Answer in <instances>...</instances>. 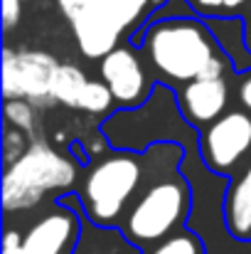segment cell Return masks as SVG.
<instances>
[{
	"mask_svg": "<svg viewBox=\"0 0 251 254\" xmlns=\"http://www.w3.org/2000/svg\"><path fill=\"white\" fill-rule=\"evenodd\" d=\"M69 22H72V32L79 45V52L89 60H103L108 52L118 47V37L123 35L121 25L108 12L103 0H91Z\"/></svg>",
	"mask_w": 251,
	"mask_h": 254,
	"instance_id": "obj_7",
	"label": "cell"
},
{
	"mask_svg": "<svg viewBox=\"0 0 251 254\" xmlns=\"http://www.w3.org/2000/svg\"><path fill=\"white\" fill-rule=\"evenodd\" d=\"M74 254H141L126 235H118L116 230H101L94 225H86L82 240Z\"/></svg>",
	"mask_w": 251,
	"mask_h": 254,
	"instance_id": "obj_12",
	"label": "cell"
},
{
	"mask_svg": "<svg viewBox=\"0 0 251 254\" xmlns=\"http://www.w3.org/2000/svg\"><path fill=\"white\" fill-rule=\"evenodd\" d=\"M59 62L42 50L2 52V96L5 99H27L35 106L52 104V84Z\"/></svg>",
	"mask_w": 251,
	"mask_h": 254,
	"instance_id": "obj_5",
	"label": "cell"
},
{
	"mask_svg": "<svg viewBox=\"0 0 251 254\" xmlns=\"http://www.w3.org/2000/svg\"><path fill=\"white\" fill-rule=\"evenodd\" d=\"M202 10H217V7H224V0H195Z\"/></svg>",
	"mask_w": 251,
	"mask_h": 254,
	"instance_id": "obj_23",
	"label": "cell"
},
{
	"mask_svg": "<svg viewBox=\"0 0 251 254\" xmlns=\"http://www.w3.org/2000/svg\"><path fill=\"white\" fill-rule=\"evenodd\" d=\"M249 40H251V15H249Z\"/></svg>",
	"mask_w": 251,
	"mask_h": 254,
	"instance_id": "obj_26",
	"label": "cell"
},
{
	"mask_svg": "<svg viewBox=\"0 0 251 254\" xmlns=\"http://www.w3.org/2000/svg\"><path fill=\"white\" fill-rule=\"evenodd\" d=\"M153 0H103V5L108 7V12L116 17V22L121 25V30H131L136 22L143 20V15L148 12Z\"/></svg>",
	"mask_w": 251,
	"mask_h": 254,
	"instance_id": "obj_14",
	"label": "cell"
},
{
	"mask_svg": "<svg viewBox=\"0 0 251 254\" xmlns=\"http://www.w3.org/2000/svg\"><path fill=\"white\" fill-rule=\"evenodd\" d=\"M5 121L7 126L25 131L27 136L35 133V104H30L27 99H5Z\"/></svg>",
	"mask_w": 251,
	"mask_h": 254,
	"instance_id": "obj_17",
	"label": "cell"
},
{
	"mask_svg": "<svg viewBox=\"0 0 251 254\" xmlns=\"http://www.w3.org/2000/svg\"><path fill=\"white\" fill-rule=\"evenodd\" d=\"M247 0H224V7L227 10H237V7H242Z\"/></svg>",
	"mask_w": 251,
	"mask_h": 254,
	"instance_id": "obj_25",
	"label": "cell"
},
{
	"mask_svg": "<svg viewBox=\"0 0 251 254\" xmlns=\"http://www.w3.org/2000/svg\"><path fill=\"white\" fill-rule=\"evenodd\" d=\"M143 180V161L128 151L101 158L86 173L84 180V210L96 225H113L123 212L133 192Z\"/></svg>",
	"mask_w": 251,
	"mask_h": 254,
	"instance_id": "obj_3",
	"label": "cell"
},
{
	"mask_svg": "<svg viewBox=\"0 0 251 254\" xmlns=\"http://www.w3.org/2000/svg\"><path fill=\"white\" fill-rule=\"evenodd\" d=\"M77 235H79V217L72 210L59 207L40 217L27 230V235L22 237V247L27 254H64Z\"/></svg>",
	"mask_w": 251,
	"mask_h": 254,
	"instance_id": "obj_9",
	"label": "cell"
},
{
	"mask_svg": "<svg viewBox=\"0 0 251 254\" xmlns=\"http://www.w3.org/2000/svg\"><path fill=\"white\" fill-rule=\"evenodd\" d=\"M101 151H103V141L96 136V138H91V143H89V153L91 156H101Z\"/></svg>",
	"mask_w": 251,
	"mask_h": 254,
	"instance_id": "obj_24",
	"label": "cell"
},
{
	"mask_svg": "<svg viewBox=\"0 0 251 254\" xmlns=\"http://www.w3.org/2000/svg\"><path fill=\"white\" fill-rule=\"evenodd\" d=\"M148 254H207L195 232H172L163 242H158Z\"/></svg>",
	"mask_w": 251,
	"mask_h": 254,
	"instance_id": "obj_16",
	"label": "cell"
},
{
	"mask_svg": "<svg viewBox=\"0 0 251 254\" xmlns=\"http://www.w3.org/2000/svg\"><path fill=\"white\" fill-rule=\"evenodd\" d=\"M229 101V86L224 77L219 79H192L185 82L180 91V111L190 124H212L217 121Z\"/></svg>",
	"mask_w": 251,
	"mask_h": 254,
	"instance_id": "obj_10",
	"label": "cell"
},
{
	"mask_svg": "<svg viewBox=\"0 0 251 254\" xmlns=\"http://www.w3.org/2000/svg\"><path fill=\"white\" fill-rule=\"evenodd\" d=\"M101 79L108 84L121 106H138L148 101L146 69L128 47H116L101 60Z\"/></svg>",
	"mask_w": 251,
	"mask_h": 254,
	"instance_id": "obj_8",
	"label": "cell"
},
{
	"mask_svg": "<svg viewBox=\"0 0 251 254\" xmlns=\"http://www.w3.org/2000/svg\"><path fill=\"white\" fill-rule=\"evenodd\" d=\"M190 195L185 180L163 178L153 183L128 207L123 217V235L133 245H153L170 237L190 212Z\"/></svg>",
	"mask_w": 251,
	"mask_h": 254,
	"instance_id": "obj_4",
	"label": "cell"
},
{
	"mask_svg": "<svg viewBox=\"0 0 251 254\" xmlns=\"http://www.w3.org/2000/svg\"><path fill=\"white\" fill-rule=\"evenodd\" d=\"M151 64L172 82L202 79L209 62L219 55L209 30L190 17L155 22L146 35Z\"/></svg>",
	"mask_w": 251,
	"mask_h": 254,
	"instance_id": "obj_1",
	"label": "cell"
},
{
	"mask_svg": "<svg viewBox=\"0 0 251 254\" xmlns=\"http://www.w3.org/2000/svg\"><path fill=\"white\" fill-rule=\"evenodd\" d=\"M116 99H113V91L108 89V84L101 79H89V84L84 89V96H82V104H79V109L86 111V114H106L108 109H111V104H113Z\"/></svg>",
	"mask_w": 251,
	"mask_h": 254,
	"instance_id": "obj_15",
	"label": "cell"
},
{
	"mask_svg": "<svg viewBox=\"0 0 251 254\" xmlns=\"http://www.w3.org/2000/svg\"><path fill=\"white\" fill-rule=\"evenodd\" d=\"M89 2H91V0H57L59 10H62V12H64L69 20H72L74 15H79V12H82Z\"/></svg>",
	"mask_w": 251,
	"mask_h": 254,
	"instance_id": "obj_21",
	"label": "cell"
},
{
	"mask_svg": "<svg viewBox=\"0 0 251 254\" xmlns=\"http://www.w3.org/2000/svg\"><path fill=\"white\" fill-rule=\"evenodd\" d=\"M77 175L79 168L72 158L54 151L45 141H35L15 163L5 168L2 207L5 212L30 210L50 190H69L77 183Z\"/></svg>",
	"mask_w": 251,
	"mask_h": 254,
	"instance_id": "obj_2",
	"label": "cell"
},
{
	"mask_svg": "<svg viewBox=\"0 0 251 254\" xmlns=\"http://www.w3.org/2000/svg\"><path fill=\"white\" fill-rule=\"evenodd\" d=\"M251 151V116L244 111L222 114L202 136L200 153L214 173L232 170Z\"/></svg>",
	"mask_w": 251,
	"mask_h": 254,
	"instance_id": "obj_6",
	"label": "cell"
},
{
	"mask_svg": "<svg viewBox=\"0 0 251 254\" xmlns=\"http://www.w3.org/2000/svg\"><path fill=\"white\" fill-rule=\"evenodd\" d=\"M86 84H89V79H86L82 67L59 64V69L54 74V84H52V99L69 106V109H79Z\"/></svg>",
	"mask_w": 251,
	"mask_h": 254,
	"instance_id": "obj_13",
	"label": "cell"
},
{
	"mask_svg": "<svg viewBox=\"0 0 251 254\" xmlns=\"http://www.w3.org/2000/svg\"><path fill=\"white\" fill-rule=\"evenodd\" d=\"M25 136H27V133L20 131V128H15V126H7V128H5V133H2V158H5V166L15 163V161L30 148Z\"/></svg>",
	"mask_w": 251,
	"mask_h": 254,
	"instance_id": "obj_18",
	"label": "cell"
},
{
	"mask_svg": "<svg viewBox=\"0 0 251 254\" xmlns=\"http://www.w3.org/2000/svg\"><path fill=\"white\" fill-rule=\"evenodd\" d=\"M2 254H27L22 247V240H20V232L15 230H7L5 232V240H2Z\"/></svg>",
	"mask_w": 251,
	"mask_h": 254,
	"instance_id": "obj_20",
	"label": "cell"
},
{
	"mask_svg": "<svg viewBox=\"0 0 251 254\" xmlns=\"http://www.w3.org/2000/svg\"><path fill=\"white\" fill-rule=\"evenodd\" d=\"M227 227L237 240L251 242V166L227 190Z\"/></svg>",
	"mask_w": 251,
	"mask_h": 254,
	"instance_id": "obj_11",
	"label": "cell"
},
{
	"mask_svg": "<svg viewBox=\"0 0 251 254\" xmlns=\"http://www.w3.org/2000/svg\"><path fill=\"white\" fill-rule=\"evenodd\" d=\"M239 99H242V104L251 111V74L244 79V84H242V89H239Z\"/></svg>",
	"mask_w": 251,
	"mask_h": 254,
	"instance_id": "obj_22",
	"label": "cell"
},
{
	"mask_svg": "<svg viewBox=\"0 0 251 254\" xmlns=\"http://www.w3.org/2000/svg\"><path fill=\"white\" fill-rule=\"evenodd\" d=\"M22 15V0H2V27L12 30L20 22Z\"/></svg>",
	"mask_w": 251,
	"mask_h": 254,
	"instance_id": "obj_19",
	"label": "cell"
}]
</instances>
